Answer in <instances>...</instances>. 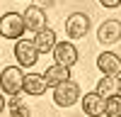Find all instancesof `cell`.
Wrapping results in <instances>:
<instances>
[{"label":"cell","mask_w":121,"mask_h":117,"mask_svg":"<svg viewBox=\"0 0 121 117\" xmlns=\"http://www.w3.org/2000/svg\"><path fill=\"white\" fill-rule=\"evenodd\" d=\"M22 81H24V73L19 66H7L0 73V88H3L5 95H19L22 93Z\"/></svg>","instance_id":"obj_1"},{"label":"cell","mask_w":121,"mask_h":117,"mask_svg":"<svg viewBox=\"0 0 121 117\" xmlns=\"http://www.w3.org/2000/svg\"><path fill=\"white\" fill-rule=\"evenodd\" d=\"M78 98H80V88L75 81H63V83H58L53 88V102L58 107H70V105H75L78 102Z\"/></svg>","instance_id":"obj_2"},{"label":"cell","mask_w":121,"mask_h":117,"mask_svg":"<svg viewBox=\"0 0 121 117\" xmlns=\"http://www.w3.org/2000/svg\"><path fill=\"white\" fill-rule=\"evenodd\" d=\"M24 17L19 12H7L3 15V20H0V34H3L5 39H19L24 34Z\"/></svg>","instance_id":"obj_3"},{"label":"cell","mask_w":121,"mask_h":117,"mask_svg":"<svg viewBox=\"0 0 121 117\" xmlns=\"http://www.w3.org/2000/svg\"><path fill=\"white\" fill-rule=\"evenodd\" d=\"M90 29V17L82 15V12H73L68 20H65V32L70 39H82Z\"/></svg>","instance_id":"obj_4"},{"label":"cell","mask_w":121,"mask_h":117,"mask_svg":"<svg viewBox=\"0 0 121 117\" xmlns=\"http://www.w3.org/2000/svg\"><path fill=\"white\" fill-rule=\"evenodd\" d=\"M15 58L19 61V66H34L39 61V51L29 39H19L15 44Z\"/></svg>","instance_id":"obj_5"},{"label":"cell","mask_w":121,"mask_h":117,"mask_svg":"<svg viewBox=\"0 0 121 117\" xmlns=\"http://www.w3.org/2000/svg\"><path fill=\"white\" fill-rule=\"evenodd\" d=\"M53 58H56V63L68 66V68L73 66V63H78V49H75V44L73 42H56Z\"/></svg>","instance_id":"obj_6"},{"label":"cell","mask_w":121,"mask_h":117,"mask_svg":"<svg viewBox=\"0 0 121 117\" xmlns=\"http://www.w3.org/2000/svg\"><path fill=\"white\" fill-rule=\"evenodd\" d=\"M22 17H24V27L29 29V32H41V29L46 27V12L39 5H29L24 12H22Z\"/></svg>","instance_id":"obj_7"},{"label":"cell","mask_w":121,"mask_h":117,"mask_svg":"<svg viewBox=\"0 0 121 117\" xmlns=\"http://www.w3.org/2000/svg\"><path fill=\"white\" fill-rule=\"evenodd\" d=\"M97 39L102 44H116L121 39V22L119 20H104L97 29Z\"/></svg>","instance_id":"obj_8"},{"label":"cell","mask_w":121,"mask_h":117,"mask_svg":"<svg viewBox=\"0 0 121 117\" xmlns=\"http://www.w3.org/2000/svg\"><path fill=\"white\" fill-rule=\"evenodd\" d=\"M104 105L107 98H102L99 93H87L82 98V112L87 117H104Z\"/></svg>","instance_id":"obj_9"},{"label":"cell","mask_w":121,"mask_h":117,"mask_svg":"<svg viewBox=\"0 0 121 117\" xmlns=\"http://www.w3.org/2000/svg\"><path fill=\"white\" fill-rule=\"evenodd\" d=\"M97 68L104 76H119L121 73V58L114 51H104V54L97 56Z\"/></svg>","instance_id":"obj_10"},{"label":"cell","mask_w":121,"mask_h":117,"mask_svg":"<svg viewBox=\"0 0 121 117\" xmlns=\"http://www.w3.org/2000/svg\"><path fill=\"white\" fill-rule=\"evenodd\" d=\"M32 44L36 46L39 54H48V51H53V46H56V32H53V29H48V27H44L41 32L34 34Z\"/></svg>","instance_id":"obj_11"},{"label":"cell","mask_w":121,"mask_h":117,"mask_svg":"<svg viewBox=\"0 0 121 117\" xmlns=\"http://www.w3.org/2000/svg\"><path fill=\"white\" fill-rule=\"evenodd\" d=\"M70 78V68L68 66H60V63H53V66H48L46 68V73H44V81L48 88H56L58 83H63Z\"/></svg>","instance_id":"obj_12"},{"label":"cell","mask_w":121,"mask_h":117,"mask_svg":"<svg viewBox=\"0 0 121 117\" xmlns=\"http://www.w3.org/2000/svg\"><path fill=\"white\" fill-rule=\"evenodd\" d=\"M46 81H44V76H39V73H27L24 76V81H22V90L27 95H44L46 93Z\"/></svg>","instance_id":"obj_13"},{"label":"cell","mask_w":121,"mask_h":117,"mask_svg":"<svg viewBox=\"0 0 121 117\" xmlns=\"http://www.w3.org/2000/svg\"><path fill=\"white\" fill-rule=\"evenodd\" d=\"M119 90V78L116 76H104L102 81L97 83V90L95 93H99L102 98H109V95H114Z\"/></svg>","instance_id":"obj_14"},{"label":"cell","mask_w":121,"mask_h":117,"mask_svg":"<svg viewBox=\"0 0 121 117\" xmlns=\"http://www.w3.org/2000/svg\"><path fill=\"white\" fill-rule=\"evenodd\" d=\"M10 117H32L29 107L19 100L17 95H10Z\"/></svg>","instance_id":"obj_15"},{"label":"cell","mask_w":121,"mask_h":117,"mask_svg":"<svg viewBox=\"0 0 121 117\" xmlns=\"http://www.w3.org/2000/svg\"><path fill=\"white\" fill-rule=\"evenodd\" d=\"M104 115L107 117H121V95H109L107 105H104Z\"/></svg>","instance_id":"obj_16"},{"label":"cell","mask_w":121,"mask_h":117,"mask_svg":"<svg viewBox=\"0 0 121 117\" xmlns=\"http://www.w3.org/2000/svg\"><path fill=\"white\" fill-rule=\"evenodd\" d=\"M99 3H102L104 7H119V5H121V0H99Z\"/></svg>","instance_id":"obj_17"},{"label":"cell","mask_w":121,"mask_h":117,"mask_svg":"<svg viewBox=\"0 0 121 117\" xmlns=\"http://www.w3.org/2000/svg\"><path fill=\"white\" fill-rule=\"evenodd\" d=\"M3 110H5V98L0 95V112H3Z\"/></svg>","instance_id":"obj_18"},{"label":"cell","mask_w":121,"mask_h":117,"mask_svg":"<svg viewBox=\"0 0 121 117\" xmlns=\"http://www.w3.org/2000/svg\"><path fill=\"white\" fill-rule=\"evenodd\" d=\"M119 90H121V76H119Z\"/></svg>","instance_id":"obj_19"}]
</instances>
